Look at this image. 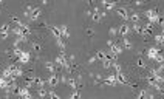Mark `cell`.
<instances>
[{"mask_svg":"<svg viewBox=\"0 0 164 99\" xmlns=\"http://www.w3.org/2000/svg\"><path fill=\"white\" fill-rule=\"evenodd\" d=\"M23 16H25V17H28L30 20H37V19L42 16V9H41V8H37V6L30 5V6H27V8H25Z\"/></svg>","mask_w":164,"mask_h":99,"instance_id":"cell-1","label":"cell"},{"mask_svg":"<svg viewBox=\"0 0 164 99\" xmlns=\"http://www.w3.org/2000/svg\"><path fill=\"white\" fill-rule=\"evenodd\" d=\"M144 16L149 19V22H150L152 25H153V23H157V25L161 23V16H160L158 9H155V8H152V9H146V11H144Z\"/></svg>","mask_w":164,"mask_h":99,"instance_id":"cell-2","label":"cell"},{"mask_svg":"<svg viewBox=\"0 0 164 99\" xmlns=\"http://www.w3.org/2000/svg\"><path fill=\"white\" fill-rule=\"evenodd\" d=\"M16 96H19L20 99H33V95L30 93V90L27 87H17V90L14 92Z\"/></svg>","mask_w":164,"mask_h":99,"instance_id":"cell-3","label":"cell"},{"mask_svg":"<svg viewBox=\"0 0 164 99\" xmlns=\"http://www.w3.org/2000/svg\"><path fill=\"white\" fill-rule=\"evenodd\" d=\"M9 71H11V74H12V78H20L22 74H23V70L20 68V67H17L16 64H11V65H8L6 67Z\"/></svg>","mask_w":164,"mask_h":99,"instance_id":"cell-4","label":"cell"},{"mask_svg":"<svg viewBox=\"0 0 164 99\" xmlns=\"http://www.w3.org/2000/svg\"><path fill=\"white\" fill-rule=\"evenodd\" d=\"M130 31H132V28H130V25H127V23H123V25L118 26V34H119L121 37H127V36L130 34Z\"/></svg>","mask_w":164,"mask_h":99,"instance_id":"cell-5","label":"cell"},{"mask_svg":"<svg viewBox=\"0 0 164 99\" xmlns=\"http://www.w3.org/2000/svg\"><path fill=\"white\" fill-rule=\"evenodd\" d=\"M115 76H116V82H118L119 85H127V84H128V79H127V76H125V73H124L123 70H121V71H116Z\"/></svg>","mask_w":164,"mask_h":99,"instance_id":"cell-6","label":"cell"},{"mask_svg":"<svg viewBox=\"0 0 164 99\" xmlns=\"http://www.w3.org/2000/svg\"><path fill=\"white\" fill-rule=\"evenodd\" d=\"M109 51H110L113 56H119V54L124 51V48H123V45H121V44H113V45L110 47Z\"/></svg>","mask_w":164,"mask_h":99,"instance_id":"cell-7","label":"cell"},{"mask_svg":"<svg viewBox=\"0 0 164 99\" xmlns=\"http://www.w3.org/2000/svg\"><path fill=\"white\" fill-rule=\"evenodd\" d=\"M136 99H153V95H152V93H150L147 88H142V90L138 93Z\"/></svg>","mask_w":164,"mask_h":99,"instance_id":"cell-8","label":"cell"},{"mask_svg":"<svg viewBox=\"0 0 164 99\" xmlns=\"http://www.w3.org/2000/svg\"><path fill=\"white\" fill-rule=\"evenodd\" d=\"M160 53H161V50H160V48H157V47H150V48L147 50V57L153 60V59H155Z\"/></svg>","mask_w":164,"mask_h":99,"instance_id":"cell-9","label":"cell"},{"mask_svg":"<svg viewBox=\"0 0 164 99\" xmlns=\"http://www.w3.org/2000/svg\"><path fill=\"white\" fill-rule=\"evenodd\" d=\"M116 14H118L121 19H124V20H128V17H130V11L125 9V8H118V9H116Z\"/></svg>","mask_w":164,"mask_h":99,"instance_id":"cell-10","label":"cell"},{"mask_svg":"<svg viewBox=\"0 0 164 99\" xmlns=\"http://www.w3.org/2000/svg\"><path fill=\"white\" fill-rule=\"evenodd\" d=\"M46 84H48L50 87H57V84H59L57 74H50V78L46 79Z\"/></svg>","mask_w":164,"mask_h":99,"instance_id":"cell-11","label":"cell"},{"mask_svg":"<svg viewBox=\"0 0 164 99\" xmlns=\"http://www.w3.org/2000/svg\"><path fill=\"white\" fill-rule=\"evenodd\" d=\"M67 85H68L70 88H73V90H78V88H79V82H78L73 76L67 78Z\"/></svg>","mask_w":164,"mask_h":99,"instance_id":"cell-12","label":"cell"},{"mask_svg":"<svg viewBox=\"0 0 164 99\" xmlns=\"http://www.w3.org/2000/svg\"><path fill=\"white\" fill-rule=\"evenodd\" d=\"M9 23H2V26H0V36H2V39H6L8 37V33H9Z\"/></svg>","mask_w":164,"mask_h":99,"instance_id":"cell-13","label":"cell"},{"mask_svg":"<svg viewBox=\"0 0 164 99\" xmlns=\"http://www.w3.org/2000/svg\"><path fill=\"white\" fill-rule=\"evenodd\" d=\"M30 57H31L30 53H28V51H23V53L17 57V62H20V64H28V62H30Z\"/></svg>","mask_w":164,"mask_h":99,"instance_id":"cell-14","label":"cell"},{"mask_svg":"<svg viewBox=\"0 0 164 99\" xmlns=\"http://www.w3.org/2000/svg\"><path fill=\"white\" fill-rule=\"evenodd\" d=\"M104 84H105V85H116L118 82H116V76H115V73H113V74H107V78L104 79Z\"/></svg>","mask_w":164,"mask_h":99,"instance_id":"cell-15","label":"cell"},{"mask_svg":"<svg viewBox=\"0 0 164 99\" xmlns=\"http://www.w3.org/2000/svg\"><path fill=\"white\" fill-rule=\"evenodd\" d=\"M50 31L53 33V36L56 39H62V33H60V26H50Z\"/></svg>","mask_w":164,"mask_h":99,"instance_id":"cell-16","label":"cell"},{"mask_svg":"<svg viewBox=\"0 0 164 99\" xmlns=\"http://www.w3.org/2000/svg\"><path fill=\"white\" fill-rule=\"evenodd\" d=\"M94 56H96V59H98V60L104 62V60L107 59V51H104V50H98Z\"/></svg>","mask_w":164,"mask_h":99,"instance_id":"cell-17","label":"cell"},{"mask_svg":"<svg viewBox=\"0 0 164 99\" xmlns=\"http://www.w3.org/2000/svg\"><path fill=\"white\" fill-rule=\"evenodd\" d=\"M45 67H46V70H48L51 74H56L57 67H56V64H54V62H45Z\"/></svg>","mask_w":164,"mask_h":99,"instance_id":"cell-18","label":"cell"},{"mask_svg":"<svg viewBox=\"0 0 164 99\" xmlns=\"http://www.w3.org/2000/svg\"><path fill=\"white\" fill-rule=\"evenodd\" d=\"M101 11L98 9V8H94V11H93V14H91V20L93 22H101Z\"/></svg>","mask_w":164,"mask_h":99,"instance_id":"cell-19","label":"cell"},{"mask_svg":"<svg viewBox=\"0 0 164 99\" xmlns=\"http://www.w3.org/2000/svg\"><path fill=\"white\" fill-rule=\"evenodd\" d=\"M9 84H12V82L8 81V79H5L3 76H0V88H2V90H6V88L9 87Z\"/></svg>","mask_w":164,"mask_h":99,"instance_id":"cell-20","label":"cell"},{"mask_svg":"<svg viewBox=\"0 0 164 99\" xmlns=\"http://www.w3.org/2000/svg\"><path fill=\"white\" fill-rule=\"evenodd\" d=\"M128 20H132V23H139V14H138V12H135V11H132V12H130Z\"/></svg>","mask_w":164,"mask_h":99,"instance_id":"cell-21","label":"cell"},{"mask_svg":"<svg viewBox=\"0 0 164 99\" xmlns=\"http://www.w3.org/2000/svg\"><path fill=\"white\" fill-rule=\"evenodd\" d=\"M60 33H62V39H68L70 37V33H68L67 25H60Z\"/></svg>","mask_w":164,"mask_h":99,"instance_id":"cell-22","label":"cell"},{"mask_svg":"<svg viewBox=\"0 0 164 99\" xmlns=\"http://www.w3.org/2000/svg\"><path fill=\"white\" fill-rule=\"evenodd\" d=\"M121 45H123V48H127V50H132V47H133L132 42H130L127 37H123V39H121Z\"/></svg>","mask_w":164,"mask_h":99,"instance_id":"cell-23","label":"cell"},{"mask_svg":"<svg viewBox=\"0 0 164 99\" xmlns=\"http://www.w3.org/2000/svg\"><path fill=\"white\" fill-rule=\"evenodd\" d=\"M101 5L105 8V11H110V9H113V8L116 6V3H112V2H102Z\"/></svg>","mask_w":164,"mask_h":99,"instance_id":"cell-24","label":"cell"},{"mask_svg":"<svg viewBox=\"0 0 164 99\" xmlns=\"http://www.w3.org/2000/svg\"><path fill=\"white\" fill-rule=\"evenodd\" d=\"M155 42L157 44H161V45H164V36H163V33H160V34H155Z\"/></svg>","mask_w":164,"mask_h":99,"instance_id":"cell-25","label":"cell"},{"mask_svg":"<svg viewBox=\"0 0 164 99\" xmlns=\"http://www.w3.org/2000/svg\"><path fill=\"white\" fill-rule=\"evenodd\" d=\"M112 65H113V60H112V59H110V57L107 56V59H105V60L102 62V67H104V68H110Z\"/></svg>","mask_w":164,"mask_h":99,"instance_id":"cell-26","label":"cell"},{"mask_svg":"<svg viewBox=\"0 0 164 99\" xmlns=\"http://www.w3.org/2000/svg\"><path fill=\"white\" fill-rule=\"evenodd\" d=\"M48 98L50 99H60V95L56 93L54 90H51V92H48Z\"/></svg>","mask_w":164,"mask_h":99,"instance_id":"cell-27","label":"cell"},{"mask_svg":"<svg viewBox=\"0 0 164 99\" xmlns=\"http://www.w3.org/2000/svg\"><path fill=\"white\" fill-rule=\"evenodd\" d=\"M136 67H138V68H141V70H144L147 65H146L144 59H138V60H136Z\"/></svg>","mask_w":164,"mask_h":99,"instance_id":"cell-28","label":"cell"},{"mask_svg":"<svg viewBox=\"0 0 164 99\" xmlns=\"http://www.w3.org/2000/svg\"><path fill=\"white\" fill-rule=\"evenodd\" d=\"M68 99H81V92H78V90H75L70 96H68Z\"/></svg>","mask_w":164,"mask_h":99,"instance_id":"cell-29","label":"cell"},{"mask_svg":"<svg viewBox=\"0 0 164 99\" xmlns=\"http://www.w3.org/2000/svg\"><path fill=\"white\" fill-rule=\"evenodd\" d=\"M31 48L39 53V51L42 50V45H41V44H37V42H31Z\"/></svg>","mask_w":164,"mask_h":99,"instance_id":"cell-30","label":"cell"},{"mask_svg":"<svg viewBox=\"0 0 164 99\" xmlns=\"http://www.w3.org/2000/svg\"><path fill=\"white\" fill-rule=\"evenodd\" d=\"M56 45L60 50H65V42H64L62 39H56Z\"/></svg>","mask_w":164,"mask_h":99,"instance_id":"cell-31","label":"cell"},{"mask_svg":"<svg viewBox=\"0 0 164 99\" xmlns=\"http://www.w3.org/2000/svg\"><path fill=\"white\" fill-rule=\"evenodd\" d=\"M48 96V92L42 87V88H39V98H46Z\"/></svg>","mask_w":164,"mask_h":99,"instance_id":"cell-32","label":"cell"},{"mask_svg":"<svg viewBox=\"0 0 164 99\" xmlns=\"http://www.w3.org/2000/svg\"><path fill=\"white\" fill-rule=\"evenodd\" d=\"M88 62H90V64H96V62H98V59H96V56H91V57L88 59Z\"/></svg>","mask_w":164,"mask_h":99,"instance_id":"cell-33","label":"cell"},{"mask_svg":"<svg viewBox=\"0 0 164 99\" xmlns=\"http://www.w3.org/2000/svg\"><path fill=\"white\" fill-rule=\"evenodd\" d=\"M110 34H112V36H116V34H118V28H112V30H110Z\"/></svg>","mask_w":164,"mask_h":99,"instance_id":"cell-34","label":"cell"},{"mask_svg":"<svg viewBox=\"0 0 164 99\" xmlns=\"http://www.w3.org/2000/svg\"><path fill=\"white\" fill-rule=\"evenodd\" d=\"M163 36H164V31H163Z\"/></svg>","mask_w":164,"mask_h":99,"instance_id":"cell-35","label":"cell"},{"mask_svg":"<svg viewBox=\"0 0 164 99\" xmlns=\"http://www.w3.org/2000/svg\"><path fill=\"white\" fill-rule=\"evenodd\" d=\"M0 5H2V2H0Z\"/></svg>","mask_w":164,"mask_h":99,"instance_id":"cell-36","label":"cell"}]
</instances>
